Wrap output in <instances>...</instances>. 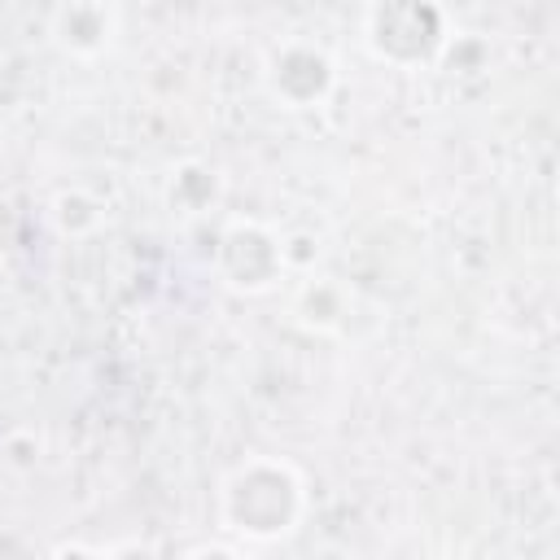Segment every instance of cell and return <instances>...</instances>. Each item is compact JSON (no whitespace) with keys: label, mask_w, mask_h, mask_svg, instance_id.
I'll return each mask as SVG.
<instances>
[{"label":"cell","mask_w":560,"mask_h":560,"mask_svg":"<svg viewBox=\"0 0 560 560\" xmlns=\"http://www.w3.org/2000/svg\"><path fill=\"white\" fill-rule=\"evenodd\" d=\"M451 26L438 0H372L363 13V39L376 61L416 70L438 61Z\"/></svg>","instance_id":"7a4b0ae2"},{"label":"cell","mask_w":560,"mask_h":560,"mask_svg":"<svg viewBox=\"0 0 560 560\" xmlns=\"http://www.w3.org/2000/svg\"><path fill=\"white\" fill-rule=\"evenodd\" d=\"M223 197V175L210 166V162H179L171 171V184H166V206L184 219H197V214H210Z\"/></svg>","instance_id":"52a82bcc"},{"label":"cell","mask_w":560,"mask_h":560,"mask_svg":"<svg viewBox=\"0 0 560 560\" xmlns=\"http://www.w3.org/2000/svg\"><path fill=\"white\" fill-rule=\"evenodd\" d=\"M48 39L70 61H101L118 44V4L114 0H61L48 18Z\"/></svg>","instance_id":"5b68a950"},{"label":"cell","mask_w":560,"mask_h":560,"mask_svg":"<svg viewBox=\"0 0 560 560\" xmlns=\"http://www.w3.org/2000/svg\"><path fill=\"white\" fill-rule=\"evenodd\" d=\"M486 61H490V44L477 35H446L438 52V66L446 74H472V70H486Z\"/></svg>","instance_id":"9c48e42d"},{"label":"cell","mask_w":560,"mask_h":560,"mask_svg":"<svg viewBox=\"0 0 560 560\" xmlns=\"http://www.w3.org/2000/svg\"><path fill=\"white\" fill-rule=\"evenodd\" d=\"M306 516V477L284 455H245L219 481V529L245 547L289 538Z\"/></svg>","instance_id":"6da1fadb"},{"label":"cell","mask_w":560,"mask_h":560,"mask_svg":"<svg viewBox=\"0 0 560 560\" xmlns=\"http://www.w3.org/2000/svg\"><path fill=\"white\" fill-rule=\"evenodd\" d=\"M214 276L245 298L280 289V280L289 276L284 236L262 219H245V214L228 219L214 236Z\"/></svg>","instance_id":"3957f363"},{"label":"cell","mask_w":560,"mask_h":560,"mask_svg":"<svg viewBox=\"0 0 560 560\" xmlns=\"http://www.w3.org/2000/svg\"><path fill=\"white\" fill-rule=\"evenodd\" d=\"M350 315H354V289L341 276H328V271H315V267L302 271V280L289 293V319L298 328L332 337L350 324Z\"/></svg>","instance_id":"8992f818"},{"label":"cell","mask_w":560,"mask_h":560,"mask_svg":"<svg viewBox=\"0 0 560 560\" xmlns=\"http://www.w3.org/2000/svg\"><path fill=\"white\" fill-rule=\"evenodd\" d=\"M101 210L105 206L88 188H61L48 201V219L57 223L61 236H88V232H96L101 228Z\"/></svg>","instance_id":"ba28073f"},{"label":"cell","mask_w":560,"mask_h":560,"mask_svg":"<svg viewBox=\"0 0 560 560\" xmlns=\"http://www.w3.org/2000/svg\"><path fill=\"white\" fill-rule=\"evenodd\" d=\"M262 88L289 114L319 109L337 92V61L328 57L324 44L293 35V39H284V44H276L267 52V61H262Z\"/></svg>","instance_id":"277c9868"}]
</instances>
